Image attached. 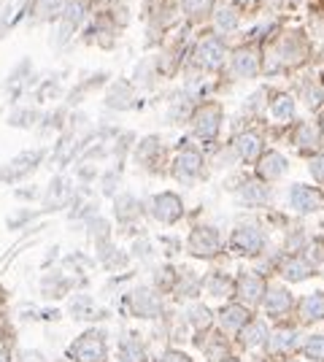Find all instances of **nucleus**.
<instances>
[{
  "label": "nucleus",
  "mask_w": 324,
  "mask_h": 362,
  "mask_svg": "<svg viewBox=\"0 0 324 362\" xmlns=\"http://www.w3.org/2000/svg\"><path fill=\"white\" fill-rule=\"evenodd\" d=\"M243 3H249V0H243Z\"/></svg>",
  "instance_id": "32"
},
{
  "label": "nucleus",
  "mask_w": 324,
  "mask_h": 362,
  "mask_svg": "<svg viewBox=\"0 0 324 362\" xmlns=\"http://www.w3.org/2000/svg\"><path fill=\"white\" fill-rule=\"evenodd\" d=\"M241 201L249 203V205H257V203L267 201V192H265L263 184H257V181H249V184H243V187H241Z\"/></svg>",
  "instance_id": "17"
},
{
  "label": "nucleus",
  "mask_w": 324,
  "mask_h": 362,
  "mask_svg": "<svg viewBox=\"0 0 324 362\" xmlns=\"http://www.w3.org/2000/svg\"><path fill=\"white\" fill-rule=\"evenodd\" d=\"M208 289H211L214 295H227V292H230V284L224 287V282H211V287H208Z\"/></svg>",
  "instance_id": "29"
},
{
  "label": "nucleus",
  "mask_w": 324,
  "mask_h": 362,
  "mask_svg": "<svg viewBox=\"0 0 324 362\" xmlns=\"http://www.w3.org/2000/svg\"><path fill=\"white\" fill-rule=\"evenodd\" d=\"M222 319L227 327H241V324L249 322V314H246L243 305H227L222 311Z\"/></svg>",
  "instance_id": "20"
},
{
  "label": "nucleus",
  "mask_w": 324,
  "mask_h": 362,
  "mask_svg": "<svg viewBox=\"0 0 324 362\" xmlns=\"http://www.w3.org/2000/svg\"><path fill=\"white\" fill-rule=\"evenodd\" d=\"M219 124H222V111H219V106L208 103V106H202L200 111H198V117H195V133H198L200 138H205V141H211V138H216Z\"/></svg>",
  "instance_id": "2"
},
{
  "label": "nucleus",
  "mask_w": 324,
  "mask_h": 362,
  "mask_svg": "<svg viewBox=\"0 0 324 362\" xmlns=\"http://www.w3.org/2000/svg\"><path fill=\"white\" fill-rule=\"evenodd\" d=\"M311 173H314L316 179L324 181V157H316V160L311 162Z\"/></svg>",
  "instance_id": "28"
},
{
  "label": "nucleus",
  "mask_w": 324,
  "mask_h": 362,
  "mask_svg": "<svg viewBox=\"0 0 324 362\" xmlns=\"http://www.w3.org/2000/svg\"><path fill=\"white\" fill-rule=\"evenodd\" d=\"M263 292H265V284L260 276H254V273L241 276V282H238V295H241L246 303H257L263 298Z\"/></svg>",
  "instance_id": "9"
},
{
  "label": "nucleus",
  "mask_w": 324,
  "mask_h": 362,
  "mask_svg": "<svg viewBox=\"0 0 324 362\" xmlns=\"http://www.w3.org/2000/svg\"><path fill=\"white\" fill-rule=\"evenodd\" d=\"M324 317V298L322 295H311L303 301V319H322Z\"/></svg>",
  "instance_id": "19"
},
{
  "label": "nucleus",
  "mask_w": 324,
  "mask_h": 362,
  "mask_svg": "<svg viewBox=\"0 0 324 362\" xmlns=\"http://www.w3.org/2000/svg\"><path fill=\"white\" fill-rule=\"evenodd\" d=\"M235 149H238V154H241L243 160H257L263 143H260V138L254 133H241L238 141H235Z\"/></svg>",
  "instance_id": "12"
},
{
  "label": "nucleus",
  "mask_w": 324,
  "mask_h": 362,
  "mask_svg": "<svg viewBox=\"0 0 324 362\" xmlns=\"http://www.w3.org/2000/svg\"><path fill=\"white\" fill-rule=\"evenodd\" d=\"M233 246L241 252V254H257L263 249V233L257 227H241L235 230L233 236Z\"/></svg>",
  "instance_id": "6"
},
{
  "label": "nucleus",
  "mask_w": 324,
  "mask_h": 362,
  "mask_svg": "<svg viewBox=\"0 0 324 362\" xmlns=\"http://www.w3.org/2000/svg\"><path fill=\"white\" fill-rule=\"evenodd\" d=\"M308 273H311V265L305 260H297V257L284 265V276L292 282H303V279H308Z\"/></svg>",
  "instance_id": "18"
},
{
  "label": "nucleus",
  "mask_w": 324,
  "mask_h": 362,
  "mask_svg": "<svg viewBox=\"0 0 324 362\" xmlns=\"http://www.w3.org/2000/svg\"><path fill=\"white\" fill-rule=\"evenodd\" d=\"M184 214V203L179 201V195H173V192H162L154 198V217L160 222H176L179 217Z\"/></svg>",
  "instance_id": "4"
},
{
  "label": "nucleus",
  "mask_w": 324,
  "mask_h": 362,
  "mask_svg": "<svg viewBox=\"0 0 324 362\" xmlns=\"http://www.w3.org/2000/svg\"><path fill=\"white\" fill-rule=\"evenodd\" d=\"M233 71H235L238 76H254V73H257V57H254V52L241 49V52L233 57Z\"/></svg>",
  "instance_id": "13"
},
{
  "label": "nucleus",
  "mask_w": 324,
  "mask_h": 362,
  "mask_svg": "<svg viewBox=\"0 0 324 362\" xmlns=\"http://www.w3.org/2000/svg\"><path fill=\"white\" fill-rule=\"evenodd\" d=\"M214 24L222 30V33H230L238 27V14L230 8V6H219L216 8V17H214Z\"/></svg>",
  "instance_id": "16"
},
{
  "label": "nucleus",
  "mask_w": 324,
  "mask_h": 362,
  "mask_svg": "<svg viewBox=\"0 0 324 362\" xmlns=\"http://www.w3.org/2000/svg\"><path fill=\"white\" fill-rule=\"evenodd\" d=\"M184 8H186L189 14H198L202 8H208V0H184Z\"/></svg>",
  "instance_id": "26"
},
{
  "label": "nucleus",
  "mask_w": 324,
  "mask_h": 362,
  "mask_svg": "<svg viewBox=\"0 0 324 362\" xmlns=\"http://www.w3.org/2000/svg\"><path fill=\"white\" fill-rule=\"evenodd\" d=\"M289 305H292V301H289L286 289L270 287V292H267V311H270V314H284Z\"/></svg>",
  "instance_id": "15"
},
{
  "label": "nucleus",
  "mask_w": 324,
  "mask_h": 362,
  "mask_svg": "<svg viewBox=\"0 0 324 362\" xmlns=\"http://www.w3.org/2000/svg\"><path fill=\"white\" fill-rule=\"evenodd\" d=\"M162 362H189V357H184V354H179V352H168Z\"/></svg>",
  "instance_id": "30"
},
{
  "label": "nucleus",
  "mask_w": 324,
  "mask_h": 362,
  "mask_svg": "<svg viewBox=\"0 0 324 362\" xmlns=\"http://www.w3.org/2000/svg\"><path fill=\"white\" fill-rule=\"evenodd\" d=\"M286 173V157H281L279 152H270L260 160V176L263 179H279Z\"/></svg>",
  "instance_id": "11"
},
{
  "label": "nucleus",
  "mask_w": 324,
  "mask_h": 362,
  "mask_svg": "<svg viewBox=\"0 0 324 362\" xmlns=\"http://www.w3.org/2000/svg\"><path fill=\"white\" fill-rule=\"evenodd\" d=\"M122 362H143L141 343H124L122 346Z\"/></svg>",
  "instance_id": "23"
},
{
  "label": "nucleus",
  "mask_w": 324,
  "mask_h": 362,
  "mask_svg": "<svg viewBox=\"0 0 324 362\" xmlns=\"http://www.w3.org/2000/svg\"><path fill=\"white\" fill-rule=\"evenodd\" d=\"M270 117L279 122H286L295 117V101L289 98V95H279L276 101H273V106H270Z\"/></svg>",
  "instance_id": "14"
},
{
  "label": "nucleus",
  "mask_w": 324,
  "mask_h": 362,
  "mask_svg": "<svg viewBox=\"0 0 324 362\" xmlns=\"http://www.w3.org/2000/svg\"><path fill=\"white\" fill-rule=\"evenodd\" d=\"M133 305H135V314H141V317H157L160 314V301L149 289H138L133 295Z\"/></svg>",
  "instance_id": "10"
},
{
  "label": "nucleus",
  "mask_w": 324,
  "mask_h": 362,
  "mask_svg": "<svg viewBox=\"0 0 324 362\" xmlns=\"http://www.w3.org/2000/svg\"><path fill=\"white\" fill-rule=\"evenodd\" d=\"M314 141H316V133L311 130V124H303V130H300V143L308 146V143H314Z\"/></svg>",
  "instance_id": "27"
},
{
  "label": "nucleus",
  "mask_w": 324,
  "mask_h": 362,
  "mask_svg": "<svg viewBox=\"0 0 324 362\" xmlns=\"http://www.w3.org/2000/svg\"><path fill=\"white\" fill-rule=\"evenodd\" d=\"M241 341L246 343V346H257V343H263L265 341V324L249 322V327L243 330Z\"/></svg>",
  "instance_id": "22"
},
{
  "label": "nucleus",
  "mask_w": 324,
  "mask_h": 362,
  "mask_svg": "<svg viewBox=\"0 0 324 362\" xmlns=\"http://www.w3.org/2000/svg\"><path fill=\"white\" fill-rule=\"evenodd\" d=\"M189 319H192L195 327H208V324H211V314H208V308H205V305H192Z\"/></svg>",
  "instance_id": "24"
},
{
  "label": "nucleus",
  "mask_w": 324,
  "mask_h": 362,
  "mask_svg": "<svg viewBox=\"0 0 324 362\" xmlns=\"http://www.w3.org/2000/svg\"><path fill=\"white\" fill-rule=\"evenodd\" d=\"M0 362H11V357H8V352H6V349H0Z\"/></svg>",
  "instance_id": "31"
},
{
  "label": "nucleus",
  "mask_w": 324,
  "mask_h": 362,
  "mask_svg": "<svg viewBox=\"0 0 324 362\" xmlns=\"http://www.w3.org/2000/svg\"><path fill=\"white\" fill-rule=\"evenodd\" d=\"M289 205H292L295 211H300V214H308V211H314V208L319 205V192H316L314 187L295 184V187L289 189Z\"/></svg>",
  "instance_id": "5"
},
{
  "label": "nucleus",
  "mask_w": 324,
  "mask_h": 362,
  "mask_svg": "<svg viewBox=\"0 0 324 362\" xmlns=\"http://www.w3.org/2000/svg\"><path fill=\"white\" fill-rule=\"evenodd\" d=\"M198 60L202 68H219L224 62V43L219 38H205L198 46Z\"/></svg>",
  "instance_id": "7"
},
{
  "label": "nucleus",
  "mask_w": 324,
  "mask_h": 362,
  "mask_svg": "<svg viewBox=\"0 0 324 362\" xmlns=\"http://www.w3.org/2000/svg\"><path fill=\"white\" fill-rule=\"evenodd\" d=\"M189 252L195 257H211L219 252V236L214 227H198L192 236H189Z\"/></svg>",
  "instance_id": "3"
},
{
  "label": "nucleus",
  "mask_w": 324,
  "mask_h": 362,
  "mask_svg": "<svg viewBox=\"0 0 324 362\" xmlns=\"http://www.w3.org/2000/svg\"><path fill=\"white\" fill-rule=\"evenodd\" d=\"M270 341L276 343L279 349H289V346H292V341H295V333H292V330H279V333H276Z\"/></svg>",
  "instance_id": "25"
},
{
  "label": "nucleus",
  "mask_w": 324,
  "mask_h": 362,
  "mask_svg": "<svg viewBox=\"0 0 324 362\" xmlns=\"http://www.w3.org/2000/svg\"><path fill=\"white\" fill-rule=\"evenodd\" d=\"M303 352L308 360H324V335H311L303 343Z\"/></svg>",
  "instance_id": "21"
},
{
  "label": "nucleus",
  "mask_w": 324,
  "mask_h": 362,
  "mask_svg": "<svg viewBox=\"0 0 324 362\" xmlns=\"http://www.w3.org/2000/svg\"><path fill=\"white\" fill-rule=\"evenodd\" d=\"M103 354H105V343H103V333H98V330L84 333L79 341L68 349V357L76 362H103Z\"/></svg>",
  "instance_id": "1"
},
{
  "label": "nucleus",
  "mask_w": 324,
  "mask_h": 362,
  "mask_svg": "<svg viewBox=\"0 0 324 362\" xmlns=\"http://www.w3.org/2000/svg\"><path fill=\"white\" fill-rule=\"evenodd\" d=\"M202 168V157L198 152H192V149H186L179 154V160H176V173L182 176V179H192V176H198Z\"/></svg>",
  "instance_id": "8"
}]
</instances>
